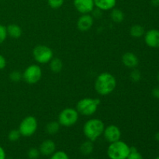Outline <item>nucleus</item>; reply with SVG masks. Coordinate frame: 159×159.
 <instances>
[{
    "label": "nucleus",
    "instance_id": "dca6fc26",
    "mask_svg": "<svg viewBox=\"0 0 159 159\" xmlns=\"http://www.w3.org/2000/svg\"><path fill=\"white\" fill-rule=\"evenodd\" d=\"M6 30H7L8 36L13 39L20 38L23 34L22 28L19 25L14 24V23L9 24V26H6Z\"/></svg>",
    "mask_w": 159,
    "mask_h": 159
},
{
    "label": "nucleus",
    "instance_id": "b1692460",
    "mask_svg": "<svg viewBox=\"0 0 159 159\" xmlns=\"http://www.w3.org/2000/svg\"><path fill=\"white\" fill-rule=\"evenodd\" d=\"M50 159H69V157L64 151H57L50 156Z\"/></svg>",
    "mask_w": 159,
    "mask_h": 159
},
{
    "label": "nucleus",
    "instance_id": "f257e3e1",
    "mask_svg": "<svg viewBox=\"0 0 159 159\" xmlns=\"http://www.w3.org/2000/svg\"><path fill=\"white\" fill-rule=\"evenodd\" d=\"M95 89L100 96H107L113 93L116 87V79L110 72H102L95 81Z\"/></svg>",
    "mask_w": 159,
    "mask_h": 159
},
{
    "label": "nucleus",
    "instance_id": "1a4fd4ad",
    "mask_svg": "<svg viewBox=\"0 0 159 159\" xmlns=\"http://www.w3.org/2000/svg\"><path fill=\"white\" fill-rule=\"evenodd\" d=\"M102 135L107 142L113 143L120 140L121 131L120 129L116 125H109L105 127Z\"/></svg>",
    "mask_w": 159,
    "mask_h": 159
},
{
    "label": "nucleus",
    "instance_id": "c85d7f7f",
    "mask_svg": "<svg viewBox=\"0 0 159 159\" xmlns=\"http://www.w3.org/2000/svg\"><path fill=\"white\" fill-rule=\"evenodd\" d=\"M7 37H8V34H7L6 26L0 24V44H2V43L6 40Z\"/></svg>",
    "mask_w": 159,
    "mask_h": 159
},
{
    "label": "nucleus",
    "instance_id": "f704fd0d",
    "mask_svg": "<svg viewBox=\"0 0 159 159\" xmlns=\"http://www.w3.org/2000/svg\"><path fill=\"white\" fill-rule=\"evenodd\" d=\"M158 82H159V73H158Z\"/></svg>",
    "mask_w": 159,
    "mask_h": 159
},
{
    "label": "nucleus",
    "instance_id": "7c9ffc66",
    "mask_svg": "<svg viewBox=\"0 0 159 159\" xmlns=\"http://www.w3.org/2000/svg\"><path fill=\"white\" fill-rule=\"evenodd\" d=\"M152 96L156 99H159V87H156L152 90Z\"/></svg>",
    "mask_w": 159,
    "mask_h": 159
},
{
    "label": "nucleus",
    "instance_id": "6ab92c4d",
    "mask_svg": "<svg viewBox=\"0 0 159 159\" xmlns=\"http://www.w3.org/2000/svg\"><path fill=\"white\" fill-rule=\"evenodd\" d=\"M50 69L54 73H59L63 68L62 61L58 57H53L49 62Z\"/></svg>",
    "mask_w": 159,
    "mask_h": 159
},
{
    "label": "nucleus",
    "instance_id": "9b49d317",
    "mask_svg": "<svg viewBox=\"0 0 159 159\" xmlns=\"http://www.w3.org/2000/svg\"><path fill=\"white\" fill-rule=\"evenodd\" d=\"M94 22V18L90 14H82L77 20V28L82 32H86L92 28Z\"/></svg>",
    "mask_w": 159,
    "mask_h": 159
},
{
    "label": "nucleus",
    "instance_id": "aec40b11",
    "mask_svg": "<svg viewBox=\"0 0 159 159\" xmlns=\"http://www.w3.org/2000/svg\"><path fill=\"white\" fill-rule=\"evenodd\" d=\"M144 34H145V30H144V26H142L141 25H134L130 29V36L134 38H140V37H143Z\"/></svg>",
    "mask_w": 159,
    "mask_h": 159
},
{
    "label": "nucleus",
    "instance_id": "cd10ccee",
    "mask_svg": "<svg viewBox=\"0 0 159 159\" xmlns=\"http://www.w3.org/2000/svg\"><path fill=\"white\" fill-rule=\"evenodd\" d=\"M64 2H65V0H48L49 6L54 9H57L61 7Z\"/></svg>",
    "mask_w": 159,
    "mask_h": 159
},
{
    "label": "nucleus",
    "instance_id": "2f4dec72",
    "mask_svg": "<svg viewBox=\"0 0 159 159\" xmlns=\"http://www.w3.org/2000/svg\"><path fill=\"white\" fill-rule=\"evenodd\" d=\"M6 154L5 152L4 148L2 146H0V159H6Z\"/></svg>",
    "mask_w": 159,
    "mask_h": 159
},
{
    "label": "nucleus",
    "instance_id": "e433bc0d",
    "mask_svg": "<svg viewBox=\"0 0 159 159\" xmlns=\"http://www.w3.org/2000/svg\"><path fill=\"white\" fill-rule=\"evenodd\" d=\"M88 159H96V158H88Z\"/></svg>",
    "mask_w": 159,
    "mask_h": 159
},
{
    "label": "nucleus",
    "instance_id": "473e14b6",
    "mask_svg": "<svg viewBox=\"0 0 159 159\" xmlns=\"http://www.w3.org/2000/svg\"><path fill=\"white\" fill-rule=\"evenodd\" d=\"M151 3L153 6L158 7L159 6V0H151Z\"/></svg>",
    "mask_w": 159,
    "mask_h": 159
},
{
    "label": "nucleus",
    "instance_id": "4be33fe9",
    "mask_svg": "<svg viewBox=\"0 0 159 159\" xmlns=\"http://www.w3.org/2000/svg\"><path fill=\"white\" fill-rule=\"evenodd\" d=\"M9 79L12 82H19L23 79V73L20 71H12V72L9 74Z\"/></svg>",
    "mask_w": 159,
    "mask_h": 159
},
{
    "label": "nucleus",
    "instance_id": "6e6552de",
    "mask_svg": "<svg viewBox=\"0 0 159 159\" xmlns=\"http://www.w3.org/2000/svg\"><path fill=\"white\" fill-rule=\"evenodd\" d=\"M42 69L38 65H30L24 70L23 79L30 85L37 83L42 78Z\"/></svg>",
    "mask_w": 159,
    "mask_h": 159
},
{
    "label": "nucleus",
    "instance_id": "bb28decb",
    "mask_svg": "<svg viewBox=\"0 0 159 159\" xmlns=\"http://www.w3.org/2000/svg\"><path fill=\"white\" fill-rule=\"evenodd\" d=\"M40 155V151L36 148H31L27 152V157L30 159H38Z\"/></svg>",
    "mask_w": 159,
    "mask_h": 159
},
{
    "label": "nucleus",
    "instance_id": "a878e982",
    "mask_svg": "<svg viewBox=\"0 0 159 159\" xmlns=\"http://www.w3.org/2000/svg\"><path fill=\"white\" fill-rule=\"evenodd\" d=\"M127 159H143V156L140 152H138L136 148L130 147V154Z\"/></svg>",
    "mask_w": 159,
    "mask_h": 159
},
{
    "label": "nucleus",
    "instance_id": "9d476101",
    "mask_svg": "<svg viewBox=\"0 0 159 159\" xmlns=\"http://www.w3.org/2000/svg\"><path fill=\"white\" fill-rule=\"evenodd\" d=\"M73 5L81 14H90L95 9L94 0H73Z\"/></svg>",
    "mask_w": 159,
    "mask_h": 159
},
{
    "label": "nucleus",
    "instance_id": "5701e85b",
    "mask_svg": "<svg viewBox=\"0 0 159 159\" xmlns=\"http://www.w3.org/2000/svg\"><path fill=\"white\" fill-rule=\"evenodd\" d=\"M20 137H21V134H20V131H19V130H16V129L10 130L8 134V139L12 142L17 141L20 139Z\"/></svg>",
    "mask_w": 159,
    "mask_h": 159
},
{
    "label": "nucleus",
    "instance_id": "c756f323",
    "mask_svg": "<svg viewBox=\"0 0 159 159\" xmlns=\"http://www.w3.org/2000/svg\"><path fill=\"white\" fill-rule=\"evenodd\" d=\"M6 66V60L2 55L0 54V70H2Z\"/></svg>",
    "mask_w": 159,
    "mask_h": 159
},
{
    "label": "nucleus",
    "instance_id": "ddd939ff",
    "mask_svg": "<svg viewBox=\"0 0 159 159\" xmlns=\"http://www.w3.org/2000/svg\"><path fill=\"white\" fill-rule=\"evenodd\" d=\"M38 149L40 155L43 156H51L54 152H56V144L53 140L46 139L40 144Z\"/></svg>",
    "mask_w": 159,
    "mask_h": 159
},
{
    "label": "nucleus",
    "instance_id": "20e7f679",
    "mask_svg": "<svg viewBox=\"0 0 159 159\" xmlns=\"http://www.w3.org/2000/svg\"><path fill=\"white\" fill-rule=\"evenodd\" d=\"M99 104L100 100L99 99L90 97L83 98L77 102L76 110L81 115L85 116H93L97 111Z\"/></svg>",
    "mask_w": 159,
    "mask_h": 159
},
{
    "label": "nucleus",
    "instance_id": "f3484780",
    "mask_svg": "<svg viewBox=\"0 0 159 159\" xmlns=\"http://www.w3.org/2000/svg\"><path fill=\"white\" fill-rule=\"evenodd\" d=\"M93 150H94L93 142L89 140H87V141L82 142L80 145V148H79V151H80L81 153L85 156L91 155L93 152Z\"/></svg>",
    "mask_w": 159,
    "mask_h": 159
},
{
    "label": "nucleus",
    "instance_id": "393cba45",
    "mask_svg": "<svg viewBox=\"0 0 159 159\" xmlns=\"http://www.w3.org/2000/svg\"><path fill=\"white\" fill-rule=\"evenodd\" d=\"M130 79L134 82H139L141 79V71L139 70L136 69V68H133V70H132V71L130 74Z\"/></svg>",
    "mask_w": 159,
    "mask_h": 159
},
{
    "label": "nucleus",
    "instance_id": "f8f14e48",
    "mask_svg": "<svg viewBox=\"0 0 159 159\" xmlns=\"http://www.w3.org/2000/svg\"><path fill=\"white\" fill-rule=\"evenodd\" d=\"M144 42L152 48H159V30L156 29L149 30L144 34Z\"/></svg>",
    "mask_w": 159,
    "mask_h": 159
},
{
    "label": "nucleus",
    "instance_id": "72a5a7b5",
    "mask_svg": "<svg viewBox=\"0 0 159 159\" xmlns=\"http://www.w3.org/2000/svg\"><path fill=\"white\" fill-rule=\"evenodd\" d=\"M155 140H156V141H159V132H158V133L155 134Z\"/></svg>",
    "mask_w": 159,
    "mask_h": 159
},
{
    "label": "nucleus",
    "instance_id": "f03ea898",
    "mask_svg": "<svg viewBox=\"0 0 159 159\" xmlns=\"http://www.w3.org/2000/svg\"><path fill=\"white\" fill-rule=\"evenodd\" d=\"M105 129L103 121L98 118H92L88 120L83 125V134L87 140L95 141L102 135Z\"/></svg>",
    "mask_w": 159,
    "mask_h": 159
},
{
    "label": "nucleus",
    "instance_id": "7ed1b4c3",
    "mask_svg": "<svg viewBox=\"0 0 159 159\" xmlns=\"http://www.w3.org/2000/svg\"><path fill=\"white\" fill-rule=\"evenodd\" d=\"M130 152V147L124 141L110 143L107 148V156L110 159H127Z\"/></svg>",
    "mask_w": 159,
    "mask_h": 159
},
{
    "label": "nucleus",
    "instance_id": "4468645a",
    "mask_svg": "<svg viewBox=\"0 0 159 159\" xmlns=\"http://www.w3.org/2000/svg\"><path fill=\"white\" fill-rule=\"evenodd\" d=\"M122 63L128 68H135L139 64L138 56L133 52H126L122 56Z\"/></svg>",
    "mask_w": 159,
    "mask_h": 159
},
{
    "label": "nucleus",
    "instance_id": "2eb2a0df",
    "mask_svg": "<svg viewBox=\"0 0 159 159\" xmlns=\"http://www.w3.org/2000/svg\"><path fill=\"white\" fill-rule=\"evenodd\" d=\"M117 0H94L95 7L101 11H109L115 8Z\"/></svg>",
    "mask_w": 159,
    "mask_h": 159
},
{
    "label": "nucleus",
    "instance_id": "0eeeda50",
    "mask_svg": "<svg viewBox=\"0 0 159 159\" xmlns=\"http://www.w3.org/2000/svg\"><path fill=\"white\" fill-rule=\"evenodd\" d=\"M33 57L39 64H48L54 57V53L51 48L46 45H37L33 50Z\"/></svg>",
    "mask_w": 159,
    "mask_h": 159
},
{
    "label": "nucleus",
    "instance_id": "a211bd4d",
    "mask_svg": "<svg viewBox=\"0 0 159 159\" xmlns=\"http://www.w3.org/2000/svg\"><path fill=\"white\" fill-rule=\"evenodd\" d=\"M124 12L121 9H117V8H113L111 9V12H110V18L113 20L114 23H120L121 22L124 21Z\"/></svg>",
    "mask_w": 159,
    "mask_h": 159
},
{
    "label": "nucleus",
    "instance_id": "39448f33",
    "mask_svg": "<svg viewBox=\"0 0 159 159\" xmlns=\"http://www.w3.org/2000/svg\"><path fill=\"white\" fill-rule=\"evenodd\" d=\"M79 113L76 109L68 107L60 112L57 117V122L61 126L69 127L74 126L78 122Z\"/></svg>",
    "mask_w": 159,
    "mask_h": 159
},
{
    "label": "nucleus",
    "instance_id": "423d86ee",
    "mask_svg": "<svg viewBox=\"0 0 159 159\" xmlns=\"http://www.w3.org/2000/svg\"><path fill=\"white\" fill-rule=\"evenodd\" d=\"M38 127L37 120L34 116H27L20 122L19 126V131L21 136L30 138L36 133Z\"/></svg>",
    "mask_w": 159,
    "mask_h": 159
},
{
    "label": "nucleus",
    "instance_id": "412c9836",
    "mask_svg": "<svg viewBox=\"0 0 159 159\" xmlns=\"http://www.w3.org/2000/svg\"><path fill=\"white\" fill-rule=\"evenodd\" d=\"M60 124L57 121H51L45 126V131L48 134H56L60 130Z\"/></svg>",
    "mask_w": 159,
    "mask_h": 159
},
{
    "label": "nucleus",
    "instance_id": "c9c22d12",
    "mask_svg": "<svg viewBox=\"0 0 159 159\" xmlns=\"http://www.w3.org/2000/svg\"><path fill=\"white\" fill-rule=\"evenodd\" d=\"M155 159H159V156H158V157H157V158H155Z\"/></svg>",
    "mask_w": 159,
    "mask_h": 159
}]
</instances>
